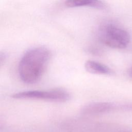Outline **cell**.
<instances>
[{"label":"cell","instance_id":"1","mask_svg":"<svg viewBox=\"0 0 132 132\" xmlns=\"http://www.w3.org/2000/svg\"><path fill=\"white\" fill-rule=\"evenodd\" d=\"M51 56L50 50L44 46L28 50L19 63V75L22 81L27 84L38 82L43 74Z\"/></svg>","mask_w":132,"mask_h":132},{"label":"cell","instance_id":"2","mask_svg":"<svg viewBox=\"0 0 132 132\" xmlns=\"http://www.w3.org/2000/svg\"><path fill=\"white\" fill-rule=\"evenodd\" d=\"M98 37L102 43L113 48H124L130 42L128 32L118 24L111 22L104 23L100 26Z\"/></svg>","mask_w":132,"mask_h":132},{"label":"cell","instance_id":"3","mask_svg":"<svg viewBox=\"0 0 132 132\" xmlns=\"http://www.w3.org/2000/svg\"><path fill=\"white\" fill-rule=\"evenodd\" d=\"M12 97L17 99H37L53 102H63L70 98L68 92L62 89L50 90H29L19 92L12 94Z\"/></svg>","mask_w":132,"mask_h":132},{"label":"cell","instance_id":"4","mask_svg":"<svg viewBox=\"0 0 132 132\" xmlns=\"http://www.w3.org/2000/svg\"><path fill=\"white\" fill-rule=\"evenodd\" d=\"M115 107L116 105L110 103L94 102L85 105L82 109V112L88 114H98L110 111Z\"/></svg>","mask_w":132,"mask_h":132},{"label":"cell","instance_id":"5","mask_svg":"<svg viewBox=\"0 0 132 132\" xmlns=\"http://www.w3.org/2000/svg\"><path fill=\"white\" fill-rule=\"evenodd\" d=\"M84 67L86 71L91 74L109 75L112 73V70L108 67L92 60L86 61Z\"/></svg>","mask_w":132,"mask_h":132},{"label":"cell","instance_id":"6","mask_svg":"<svg viewBox=\"0 0 132 132\" xmlns=\"http://www.w3.org/2000/svg\"><path fill=\"white\" fill-rule=\"evenodd\" d=\"M64 5L68 7H89L98 9H104L106 5L100 1L94 0H71L65 2Z\"/></svg>","mask_w":132,"mask_h":132},{"label":"cell","instance_id":"7","mask_svg":"<svg viewBox=\"0 0 132 132\" xmlns=\"http://www.w3.org/2000/svg\"><path fill=\"white\" fill-rule=\"evenodd\" d=\"M128 73V75L129 76V77L132 79V67H131L128 70L127 72Z\"/></svg>","mask_w":132,"mask_h":132}]
</instances>
